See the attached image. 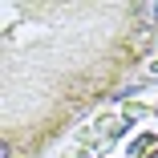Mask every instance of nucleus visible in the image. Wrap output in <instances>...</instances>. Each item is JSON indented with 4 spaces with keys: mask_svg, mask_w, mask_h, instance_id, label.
<instances>
[{
    "mask_svg": "<svg viewBox=\"0 0 158 158\" xmlns=\"http://www.w3.org/2000/svg\"><path fill=\"white\" fill-rule=\"evenodd\" d=\"M158 45V4H0V158H45Z\"/></svg>",
    "mask_w": 158,
    "mask_h": 158,
    "instance_id": "1",
    "label": "nucleus"
}]
</instances>
